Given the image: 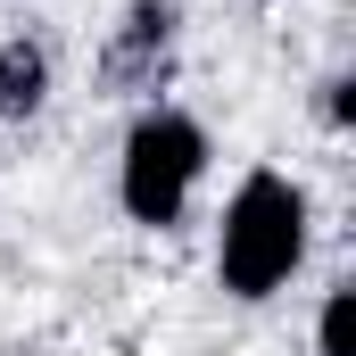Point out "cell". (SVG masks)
Listing matches in <instances>:
<instances>
[{
    "label": "cell",
    "instance_id": "obj_3",
    "mask_svg": "<svg viewBox=\"0 0 356 356\" xmlns=\"http://www.w3.org/2000/svg\"><path fill=\"white\" fill-rule=\"evenodd\" d=\"M175 50H182V8L175 0H124V17L108 25V50H99V91L149 108L175 83Z\"/></svg>",
    "mask_w": 356,
    "mask_h": 356
},
{
    "label": "cell",
    "instance_id": "obj_7",
    "mask_svg": "<svg viewBox=\"0 0 356 356\" xmlns=\"http://www.w3.org/2000/svg\"><path fill=\"white\" fill-rule=\"evenodd\" d=\"M266 8H282V0H266Z\"/></svg>",
    "mask_w": 356,
    "mask_h": 356
},
{
    "label": "cell",
    "instance_id": "obj_5",
    "mask_svg": "<svg viewBox=\"0 0 356 356\" xmlns=\"http://www.w3.org/2000/svg\"><path fill=\"white\" fill-rule=\"evenodd\" d=\"M315 356H356V282H332L315 307Z\"/></svg>",
    "mask_w": 356,
    "mask_h": 356
},
{
    "label": "cell",
    "instance_id": "obj_2",
    "mask_svg": "<svg viewBox=\"0 0 356 356\" xmlns=\"http://www.w3.org/2000/svg\"><path fill=\"white\" fill-rule=\"evenodd\" d=\"M207 158L216 149H207V124L191 108H175V99L133 108L124 149H116V207L141 232H175L199 199V182H207Z\"/></svg>",
    "mask_w": 356,
    "mask_h": 356
},
{
    "label": "cell",
    "instance_id": "obj_4",
    "mask_svg": "<svg viewBox=\"0 0 356 356\" xmlns=\"http://www.w3.org/2000/svg\"><path fill=\"white\" fill-rule=\"evenodd\" d=\"M50 83H58V58L42 33H8L0 42V124H33L50 108Z\"/></svg>",
    "mask_w": 356,
    "mask_h": 356
},
{
    "label": "cell",
    "instance_id": "obj_1",
    "mask_svg": "<svg viewBox=\"0 0 356 356\" xmlns=\"http://www.w3.org/2000/svg\"><path fill=\"white\" fill-rule=\"evenodd\" d=\"M315 241V207L282 166H249L232 182L224 216H216V282L241 307H266L273 290H290V273L307 266Z\"/></svg>",
    "mask_w": 356,
    "mask_h": 356
},
{
    "label": "cell",
    "instance_id": "obj_6",
    "mask_svg": "<svg viewBox=\"0 0 356 356\" xmlns=\"http://www.w3.org/2000/svg\"><path fill=\"white\" fill-rule=\"evenodd\" d=\"M323 116L348 124V75H323Z\"/></svg>",
    "mask_w": 356,
    "mask_h": 356
}]
</instances>
